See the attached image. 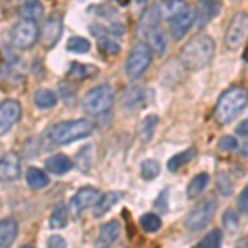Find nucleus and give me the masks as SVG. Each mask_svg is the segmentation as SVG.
I'll return each instance as SVG.
<instances>
[{
	"instance_id": "43",
	"label": "nucleus",
	"mask_w": 248,
	"mask_h": 248,
	"mask_svg": "<svg viewBox=\"0 0 248 248\" xmlns=\"http://www.w3.org/2000/svg\"><path fill=\"white\" fill-rule=\"evenodd\" d=\"M146 2H147V0H136V3H138V5H141V3L144 5V3H146Z\"/></svg>"
},
{
	"instance_id": "22",
	"label": "nucleus",
	"mask_w": 248,
	"mask_h": 248,
	"mask_svg": "<svg viewBox=\"0 0 248 248\" xmlns=\"http://www.w3.org/2000/svg\"><path fill=\"white\" fill-rule=\"evenodd\" d=\"M66 223H68V209L63 203H58L53 209V212H51L48 225H50L51 230H60L63 227H66Z\"/></svg>"
},
{
	"instance_id": "38",
	"label": "nucleus",
	"mask_w": 248,
	"mask_h": 248,
	"mask_svg": "<svg viewBox=\"0 0 248 248\" xmlns=\"http://www.w3.org/2000/svg\"><path fill=\"white\" fill-rule=\"evenodd\" d=\"M223 225H225L227 229L232 230V232L237 229L238 218H237V214H235L233 210H227V212H225V215H223Z\"/></svg>"
},
{
	"instance_id": "4",
	"label": "nucleus",
	"mask_w": 248,
	"mask_h": 248,
	"mask_svg": "<svg viewBox=\"0 0 248 248\" xmlns=\"http://www.w3.org/2000/svg\"><path fill=\"white\" fill-rule=\"evenodd\" d=\"M114 105V91L108 85L96 86L83 98V111L90 116H103Z\"/></svg>"
},
{
	"instance_id": "10",
	"label": "nucleus",
	"mask_w": 248,
	"mask_h": 248,
	"mask_svg": "<svg viewBox=\"0 0 248 248\" xmlns=\"http://www.w3.org/2000/svg\"><path fill=\"white\" fill-rule=\"evenodd\" d=\"M99 197H101L99 192L93 189V187H83V189H79L77 194L71 197L70 207L75 215H81L88 207L94 205V203L99 201Z\"/></svg>"
},
{
	"instance_id": "30",
	"label": "nucleus",
	"mask_w": 248,
	"mask_h": 248,
	"mask_svg": "<svg viewBox=\"0 0 248 248\" xmlns=\"http://www.w3.org/2000/svg\"><path fill=\"white\" fill-rule=\"evenodd\" d=\"M139 223H141L142 229L146 232H149V233H154V232H157L162 227L161 217L155 214H144L141 220H139Z\"/></svg>"
},
{
	"instance_id": "37",
	"label": "nucleus",
	"mask_w": 248,
	"mask_h": 248,
	"mask_svg": "<svg viewBox=\"0 0 248 248\" xmlns=\"http://www.w3.org/2000/svg\"><path fill=\"white\" fill-rule=\"evenodd\" d=\"M238 147V141L232 136H223L218 141V149L225 151V153H230V151H235Z\"/></svg>"
},
{
	"instance_id": "42",
	"label": "nucleus",
	"mask_w": 248,
	"mask_h": 248,
	"mask_svg": "<svg viewBox=\"0 0 248 248\" xmlns=\"http://www.w3.org/2000/svg\"><path fill=\"white\" fill-rule=\"evenodd\" d=\"M113 2H116V3H118V5H121V7L129 5V0H113Z\"/></svg>"
},
{
	"instance_id": "9",
	"label": "nucleus",
	"mask_w": 248,
	"mask_h": 248,
	"mask_svg": "<svg viewBox=\"0 0 248 248\" xmlns=\"http://www.w3.org/2000/svg\"><path fill=\"white\" fill-rule=\"evenodd\" d=\"M22 116V108L14 99H7L0 105V136L9 133L12 127L17 124Z\"/></svg>"
},
{
	"instance_id": "35",
	"label": "nucleus",
	"mask_w": 248,
	"mask_h": 248,
	"mask_svg": "<svg viewBox=\"0 0 248 248\" xmlns=\"http://www.w3.org/2000/svg\"><path fill=\"white\" fill-rule=\"evenodd\" d=\"M98 48H99V51L105 55V57H113V55H118L119 50H121V46H119L116 42H113V40H109V38L99 40Z\"/></svg>"
},
{
	"instance_id": "26",
	"label": "nucleus",
	"mask_w": 248,
	"mask_h": 248,
	"mask_svg": "<svg viewBox=\"0 0 248 248\" xmlns=\"http://www.w3.org/2000/svg\"><path fill=\"white\" fill-rule=\"evenodd\" d=\"M33 101H35V105H37L38 108H42V109H48V108H53L55 105H57L58 98H57V94H55L53 91L40 90V91L35 93Z\"/></svg>"
},
{
	"instance_id": "23",
	"label": "nucleus",
	"mask_w": 248,
	"mask_h": 248,
	"mask_svg": "<svg viewBox=\"0 0 248 248\" xmlns=\"http://www.w3.org/2000/svg\"><path fill=\"white\" fill-rule=\"evenodd\" d=\"M25 179H27V184L31 187V189H43V187L48 186V177L43 170L37 169V167H30L25 174Z\"/></svg>"
},
{
	"instance_id": "28",
	"label": "nucleus",
	"mask_w": 248,
	"mask_h": 248,
	"mask_svg": "<svg viewBox=\"0 0 248 248\" xmlns=\"http://www.w3.org/2000/svg\"><path fill=\"white\" fill-rule=\"evenodd\" d=\"M147 42H149V45L153 46V51L155 55H161L166 51V46H167V38H166V33L162 31V29H157L155 31L147 37Z\"/></svg>"
},
{
	"instance_id": "34",
	"label": "nucleus",
	"mask_w": 248,
	"mask_h": 248,
	"mask_svg": "<svg viewBox=\"0 0 248 248\" xmlns=\"http://www.w3.org/2000/svg\"><path fill=\"white\" fill-rule=\"evenodd\" d=\"M159 170H161V167H159L157 161H144L142 166H141V175L142 179H146V181H153L155 175L159 174Z\"/></svg>"
},
{
	"instance_id": "41",
	"label": "nucleus",
	"mask_w": 248,
	"mask_h": 248,
	"mask_svg": "<svg viewBox=\"0 0 248 248\" xmlns=\"http://www.w3.org/2000/svg\"><path fill=\"white\" fill-rule=\"evenodd\" d=\"M237 134L240 136H248V121H243L237 126Z\"/></svg>"
},
{
	"instance_id": "19",
	"label": "nucleus",
	"mask_w": 248,
	"mask_h": 248,
	"mask_svg": "<svg viewBox=\"0 0 248 248\" xmlns=\"http://www.w3.org/2000/svg\"><path fill=\"white\" fill-rule=\"evenodd\" d=\"M121 199V194L119 192H106L99 197V201L94 203V209H93V215L94 218H99L103 215H106L108 212L114 207V203Z\"/></svg>"
},
{
	"instance_id": "27",
	"label": "nucleus",
	"mask_w": 248,
	"mask_h": 248,
	"mask_svg": "<svg viewBox=\"0 0 248 248\" xmlns=\"http://www.w3.org/2000/svg\"><path fill=\"white\" fill-rule=\"evenodd\" d=\"M96 71L94 66H90V65H81V63H73L68 70V78L70 79H86L90 77H93Z\"/></svg>"
},
{
	"instance_id": "29",
	"label": "nucleus",
	"mask_w": 248,
	"mask_h": 248,
	"mask_svg": "<svg viewBox=\"0 0 248 248\" xmlns=\"http://www.w3.org/2000/svg\"><path fill=\"white\" fill-rule=\"evenodd\" d=\"M222 245V230L215 229L209 232V233L199 242L197 248H220Z\"/></svg>"
},
{
	"instance_id": "13",
	"label": "nucleus",
	"mask_w": 248,
	"mask_h": 248,
	"mask_svg": "<svg viewBox=\"0 0 248 248\" xmlns=\"http://www.w3.org/2000/svg\"><path fill=\"white\" fill-rule=\"evenodd\" d=\"M62 31H63L62 18H60L58 14H51L50 18L46 20L45 25H43V29H42V42H43V45L53 46L55 43L58 42Z\"/></svg>"
},
{
	"instance_id": "31",
	"label": "nucleus",
	"mask_w": 248,
	"mask_h": 248,
	"mask_svg": "<svg viewBox=\"0 0 248 248\" xmlns=\"http://www.w3.org/2000/svg\"><path fill=\"white\" fill-rule=\"evenodd\" d=\"M155 126H157V116L151 114L147 116L146 119L142 121V126H141V139L144 142H149L154 136V131H155Z\"/></svg>"
},
{
	"instance_id": "7",
	"label": "nucleus",
	"mask_w": 248,
	"mask_h": 248,
	"mask_svg": "<svg viewBox=\"0 0 248 248\" xmlns=\"http://www.w3.org/2000/svg\"><path fill=\"white\" fill-rule=\"evenodd\" d=\"M40 38V30L38 25L30 20H20L17 25L12 29V42L17 48L22 50H29L37 43Z\"/></svg>"
},
{
	"instance_id": "16",
	"label": "nucleus",
	"mask_w": 248,
	"mask_h": 248,
	"mask_svg": "<svg viewBox=\"0 0 248 248\" xmlns=\"http://www.w3.org/2000/svg\"><path fill=\"white\" fill-rule=\"evenodd\" d=\"M220 10L218 0H199L197 3V25L203 27L207 22H210Z\"/></svg>"
},
{
	"instance_id": "11",
	"label": "nucleus",
	"mask_w": 248,
	"mask_h": 248,
	"mask_svg": "<svg viewBox=\"0 0 248 248\" xmlns=\"http://www.w3.org/2000/svg\"><path fill=\"white\" fill-rule=\"evenodd\" d=\"M20 177V159L15 153L0 155V181L12 182Z\"/></svg>"
},
{
	"instance_id": "32",
	"label": "nucleus",
	"mask_w": 248,
	"mask_h": 248,
	"mask_svg": "<svg viewBox=\"0 0 248 248\" xmlns=\"http://www.w3.org/2000/svg\"><path fill=\"white\" fill-rule=\"evenodd\" d=\"M66 48L73 53H86L90 51V42L83 37H71L66 42Z\"/></svg>"
},
{
	"instance_id": "18",
	"label": "nucleus",
	"mask_w": 248,
	"mask_h": 248,
	"mask_svg": "<svg viewBox=\"0 0 248 248\" xmlns=\"http://www.w3.org/2000/svg\"><path fill=\"white\" fill-rule=\"evenodd\" d=\"M197 18L195 17V10L190 9L186 12V14L182 15V17H179L177 20H174V22L170 23L172 27V35H174V38H182L184 35L189 31V29L192 27V23H194V20Z\"/></svg>"
},
{
	"instance_id": "5",
	"label": "nucleus",
	"mask_w": 248,
	"mask_h": 248,
	"mask_svg": "<svg viewBox=\"0 0 248 248\" xmlns=\"http://www.w3.org/2000/svg\"><path fill=\"white\" fill-rule=\"evenodd\" d=\"M151 62H153V50H151V46L146 45V43H139V45H136L131 50L129 57L126 60V65H124L126 75L129 78L141 77L144 71L147 70V66L151 65Z\"/></svg>"
},
{
	"instance_id": "25",
	"label": "nucleus",
	"mask_w": 248,
	"mask_h": 248,
	"mask_svg": "<svg viewBox=\"0 0 248 248\" xmlns=\"http://www.w3.org/2000/svg\"><path fill=\"white\" fill-rule=\"evenodd\" d=\"M194 155H195L194 149H187V151H182V153L172 155L169 159V162H167V169L170 172H175L177 169H181L182 166H186L187 162H190L192 159H194Z\"/></svg>"
},
{
	"instance_id": "36",
	"label": "nucleus",
	"mask_w": 248,
	"mask_h": 248,
	"mask_svg": "<svg viewBox=\"0 0 248 248\" xmlns=\"http://www.w3.org/2000/svg\"><path fill=\"white\" fill-rule=\"evenodd\" d=\"M142 91L141 90H133L129 91V96H124L123 99V105L124 108H129V109H133L136 106H141L142 105Z\"/></svg>"
},
{
	"instance_id": "14",
	"label": "nucleus",
	"mask_w": 248,
	"mask_h": 248,
	"mask_svg": "<svg viewBox=\"0 0 248 248\" xmlns=\"http://www.w3.org/2000/svg\"><path fill=\"white\" fill-rule=\"evenodd\" d=\"M121 235V227L118 222H108L99 229L98 238H96V247L98 248H109L116 243V240Z\"/></svg>"
},
{
	"instance_id": "15",
	"label": "nucleus",
	"mask_w": 248,
	"mask_h": 248,
	"mask_svg": "<svg viewBox=\"0 0 248 248\" xmlns=\"http://www.w3.org/2000/svg\"><path fill=\"white\" fill-rule=\"evenodd\" d=\"M189 9H190V5L187 2H184V0H167V2L162 3L161 15H162V18H166L167 23H172L174 20L182 17Z\"/></svg>"
},
{
	"instance_id": "2",
	"label": "nucleus",
	"mask_w": 248,
	"mask_h": 248,
	"mask_svg": "<svg viewBox=\"0 0 248 248\" xmlns=\"http://www.w3.org/2000/svg\"><path fill=\"white\" fill-rule=\"evenodd\" d=\"M248 105V93L243 88H230L220 96L215 108V119L218 124H229L245 109Z\"/></svg>"
},
{
	"instance_id": "44",
	"label": "nucleus",
	"mask_w": 248,
	"mask_h": 248,
	"mask_svg": "<svg viewBox=\"0 0 248 248\" xmlns=\"http://www.w3.org/2000/svg\"><path fill=\"white\" fill-rule=\"evenodd\" d=\"M20 248H33L31 245H23V247H20Z\"/></svg>"
},
{
	"instance_id": "1",
	"label": "nucleus",
	"mask_w": 248,
	"mask_h": 248,
	"mask_svg": "<svg viewBox=\"0 0 248 248\" xmlns=\"http://www.w3.org/2000/svg\"><path fill=\"white\" fill-rule=\"evenodd\" d=\"M215 53V43L212 37L199 33L186 43L181 51V62L189 71H199L212 62Z\"/></svg>"
},
{
	"instance_id": "39",
	"label": "nucleus",
	"mask_w": 248,
	"mask_h": 248,
	"mask_svg": "<svg viewBox=\"0 0 248 248\" xmlns=\"http://www.w3.org/2000/svg\"><path fill=\"white\" fill-rule=\"evenodd\" d=\"M46 248H66V240L60 235H51L46 242Z\"/></svg>"
},
{
	"instance_id": "3",
	"label": "nucleus",
	"mask_w": 248,
	"mask_h": 248,
	"mask_svg": "<svg viewBox=\"0 0 248 248\" xmlns=\"http://www.w3.org/2000/svg\"><path fill=\"white\" fill-rule=\"evenodd\" d=\"M93 133V123L88 119H75L55 124L48 129V139L55 144H70L88 138Z\"/></svg>"
},
{
	"instance_id": "24",
	"label": "nucleus",
	"mask_w": 248,
	"mask_h": 248,
	"mask_svg": "<svg viewBox=\"0 0 248 248\" xmlns=\"http://www.w3.org/2000/svg\"><path fill=\"white\" fill-rule=\"evenodd\" d=\"M207 184H209V174H199L195 175L190 181L189 187H187V197L194 199L197 195H201L203 190H205Z\"/></svg>"
},
{
	"instance_id": "12",
	"label": "nucleus",
	"mask_w": 248,
	"mask_h": 248,
	"mask_svg": "<svg viewBox=\"0 0 248 248\" xmlns=\"http://www.w3.org/2000/svg\"><path fill=\"white\" fill-rule=\"evenodd\" d=\"M159 18H161V9H159L157 5L149 7V9L144 12V15L141 17V20H139V25H138L139 37L147 40V37H149L153 31L161 29V27H159Z\"/></svg>"
},
{
	"instance_id": "20",
	"label": "nucleus",
	"mask_w": 248,
	"mask_h": 248,
	"mask_svg": "<svg viewBox=\"0 0 248 248\" xmlns=\"http://www.w3.org/2000/svg\"><path fill=\"white\" fill-rule=\"evenodd\" d=\"M20 15L23 17V20H30V22L37 23L43 17V5L38 0H25L22 3V9H20Z\"/></svg>"
},
{
	"instance_id": "8",
	"label": "nucleus",
	"mask_w": 248,
	"mask_h": 248,
	"mask_svg": "<svg viewBox=\"0 0 248 248\" xmlns=\"http://www.w3.org/2000/svg\"><path fill=\"white\" fill-rule=\"evenodd\" d=\"M248 40V15L247 14H237L232 22L229 23L225 35L227 46L235 50V48L242 46Z\"/></svg>"
},
{
	"instance_id": "21",
	"label": "nucleus",
	"mask_w": 248,
	"mask_h": 248,
	"mask_svg": "<svg viewBox=\"0 0 248 248\" xmlns=\"http://www.w3.org/2000/svg\"><path fill=\"white\" fill-rule=\"evenodd\" d=\"M45 166H46V169L51 172V174L62 175V174H66L68 170H71L73 164H71V161L66 157V155L58 154V155H51L50 159H46Z\"/></svg>"
},
{
	"instance_id": "17",
	"label": "nucleus",
	"mask_w": 248,
	"mask_h": 248,
	"mask_svg": "<svg viewBox=\"0 0 248 248\" xmlns=\"http://www.w3.org/2000/svg\"><path fill=\"white\" fill-rule=\"evenodd\" d=\"M18 233V225L14 218L0 220V248H10Z\"/></svg>"
},
{
	"instance_id": "6",
	"label": "nucleus",
	"mask_w": 248,
	"mask_h": 248,
	"mask_svg": "<svg viewBox=\"0 0 248 248\" xmlns=\"http://www.w3.org/2000/svg\"><path fill=\"white\" fill-rule=\"evenodd\" d=\"M215 210H217V203H215L214 199H205V201L199 202L197 205L189 212V215H187V218H186L187 229L189 230L205 229L212 220V217L215 215Z\"/></svg>"
},
{
	"instance_id": "33",
	"label": "nucleus",
	"mask_w": 248,
	"mask_h": 248,
	"mask_svg": "<svg viewBox=\"0 0 248 248\" xmlns=\"http://www.w3.org/2000/svg\"><path fill=\"white\" fill-rule=\"evenodd\" d=\"M77 166L81 172H88L91 167V146H85L77 154Z\"/></svg>"
},
{
	"instance_id": "40",
	"label": "nucleus",
	"mask_w": 248,
	"mask_h": 248,
	"mask_svg": "<svg viewBox=\"0 0 248 248\" xmlns=\"http://www.w3.org/2000/svg\"><path fill=\"white\" fill-rule=\"evenodd\" d=\"M238 209L243 212V214H248V186L243 189V192L238 197Z\"/></svg>"
}]
</instances>
